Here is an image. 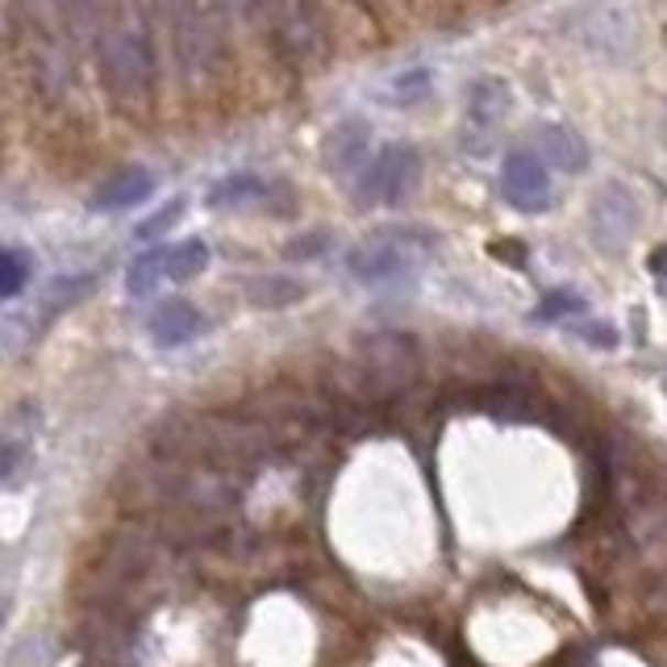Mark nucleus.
Returning a JSON list of instances; mask_svg holds the SVG:
<instances>
[{
	"mask_svg": "<svg viewBox=\"0 0 667 667\" xmlns=\"http://www.w3.org/2000/svg\"><path fill=\"white\" fill-rule=\"evenodd\" d=\"M151 555H155V543L142 531H121L105 543V555H100L97 568V589L100 597H118L125 584H134L142 571L151 568Z\"/></svg>",
	"mask_w": 667,
	"mask_h": 667,
	"instance_id": "6",
	"label": "nucleus"
},
{
	"mask_svg": "<svg viewBox=\"0 0 667 667\" xmlns=\"http://www.w3.org/2000/svg\"><path fill=\"white\" fill-rule=\"evenodd\" d=\"M326 167L338 172V176L363 172L368 167V125H359V121L338 125L330 134V142H326Z\"/></svg>",
	"mask_w": 667,
	"mask_h": 667,
	"instance_id": "11",
	"label": "nucleus"
},
{
	"mask_svg": "<svg viewBox=\"0 0 667 667\" xmlns=\"http://www.w3.org/2000/svg\"><path fill=\"white\" fill-rule=\"evenodd\" d=\"M205 330V317L188 305V300H163L151 314V338L158 347H184Z\"/></svg>",
	"mask_w": 667,
	"mask_h": 667,
	"instance_id": "10",
	"label": "nucleus"
},
{
	"mask_svg": "<svg viewBox=\"0 0 667 667\" xmlns=\"http://www.w3.org/2000/svg\"><path fill=\"white\" fill-rule=\"evenodd\" d=\"M354 372L363 375V389H368L372 401H384V396L405 393L417 380V351H413L409 338H396V334L368 338L363 351H359Z\"/></svg>",
	"mask_w": 667,
	"mask_h": 667,
	"instance_id": "3",
	"label": "nucleus"
},
{
	"mask_svg": "<svg viewBox=\"0 0 667 667\" xmlns=\"http://www.w3.org/2000/svg\"><path fill=\"white\" fill-rule=\"evenodd\" d=\"M179 214H184V200H172L167 209H158L151 221H142V226H138V238H155V234H163V230H172V226L179 221Z\"/></svg>",
	"mask_w": 667,
	"mask_h": 667,
	"instance_id": "17",
	"label": "nucleus"
},
{
	"mask_svg": "<svg viewBox=\"0 0 667 667\" xmlns=\"http://www.w3.org/2000/svg\"><path fill=\"white\" fill-rule=\"evenodd\" d=\"M151 193H155V176L146 167H118L109 179H100V188L92 193V209L97 214L138 209L142 200H151Z\"/></svg>",
	"mask_w": 667,
	"mask_h": 667,
	"instance_id": "9",
	"label": "nucleus"
},
{
	"mask_svg": "<svg viewBox=\"0 0 667 667\" xmlns=\"http://www.w3.org/2000/svg\"><path fill=\"white\" fill-rule=\"evenodd\" d=\"M543 155L555 163V167H568V172H584L589 167V146H584V138L568 130V125H547L543 134Z\"/></svg>",
	"mask_w": 667,
	"mask_h": 667,
	"instance_id": "12",
	"label": "nucleus"
},
{
	"mask_svg": "<svg viewBox=\"0 0 667 667\" xmlns=\"http://www.w3.org/2000/svg\"><path fill=\"white\" fill-rule=\"evenodd\" d=\"M305 293L300 284H293V280H280V275H272V280H259V284H251V300L255 305H267V309H280V305H288V300H296V296Z\"/></svg>",
	"mask_w": 667,
	"mask_h": 667,
	"instance_id": "14",
	"label": "nucleus"
},
{
	"mask_svg": "<svg viewBox=\"0 0 667 667\" xmlns=\"http://www.w3.org/2000/svg\"><path fill=\"white\" fill-rule=\"evenodd\" d=\"M592 238H597V247H605V251H617L630 234H634V226H638V205L630 197L622 184H605L597 197H592Z\"/></svg>",
	"mask_w": 667,
	"mask_h": 667,
	"instance_id": "8",
	"label": "nucleus"
},
{
	"mask_svg": "<svg viewBox=\"0 0 667 667\" xmlns=\"http://www.w3.org/2000/svg\"><path fill=\"white\" fill-rule=\"evenodd\" d=\"M417 176H422L417 151H413L409 142H389L359 172L354 197H359V205H401L417 188Z\"/></svg>",
	"mask_w": 667,
	"mask_h": 667,
	"instance_id": "1",
	"label": "nucleus"
},
{
	"mask_svg": "<svg viewBox=\"0 0 667 667\" xmlns=\"http://www.w3.org/2000/svg\"><path fill=\"white\" fill-rule=\"evenodd\" d=\"M209 263V247L200 238H184V242H172V247H158V251H146L130 263V275H125V288L134 296H146L158 280H193V275L205 272Z\"/></svg>",
	"mask_w": 667,
	"mask_h": 667,
	"instance_id": "4",
	"label": "nucleus"
},
{
	"mask_svg": "<svg viewBox=\"0 0 667 667\" xmlns=\"http://www.w3.org/2000/svg\"><path fill=\"white\" fill-rule=\"evenodd\" d=\"M321 242H326V238H321V234L305 238V242H296V247H288V259H309V255H317V251H321Z\"/></svg>",
	"mask_w": 667,
	"mask_h": 667,
	"instance_id": "18",
	"label": "nucleus"
},
{
	"mask_svg": "<svg viewBox=\"0 0 667 667\" xmlns=\"http://www.w3.org/2000/svg\"><path fill=\"white\" fill-rule=\"evenodd\" d=\"M413 263H417V242L409 234H401V230H384V234L368 238L347 259L351 275L359 284H368V288H380V284H393L401 275H409Z\"/></svg>",
	"mask_w": 667,
	"mask_h": 667,
	"instance_id": "5",
	"label": "nucleus"
},
{
	"mask_svg": "<svg viewBox=\"0 0 667 667\" xmlns=\"http://www.w3.org/2000/svg\"><path fill=\"white\" fill-rule=\"evenodd\" d=\"M105 79L113 84V92L134 100L151 84V42L138 18H121L105 34Z\"/></svg>",
	"mask_w": 667,
	"mask_h": 667,
	"instance_id": "2",
	"label": "nucleus"
},
{
	"mask_svg": "<svg viewBox=\"0 0 667 667\" xmlns=\"http://www.w3.org/2000/svg\"><path fill=\"white\" fill-rule=\"evenodd\" d=\"M267 188H263V179L259 176H230V179H221L217 184L214 193H209V200H214L217 209H226V205H247V200H255V197H263Z\"/></svg>",
	"mask_w": 667,
	"mask_h": 667,
	"instance_id": "13",
	"label": "nucleus"
},
{
	"mask_svg": "<svg viewBox=\"0 0 667 667\" xmlns=\"http://www.w3.org/2000/svg\"><path fill=\"white\" fill-rule=\"evenodd\" d=\"M25 275H30V259L21 255L18 247H9L4 251V284H0V293L4 300H13L21 293V284H25Z\"/></svg>",
	"mask_w": 667,
	"mask_h": 667,
	"instance_id": "16",
	"label": "nucleus"
},
{
	"mask_svg": "<svg viewBox=\"0 0 667 667\" xmlns=\"http://www.w3.org/2000/svg\"><path fill=\"white\" fill-rule=\"evenodd\" d=\"M584 314V300L576 293H550L543 305H538V317L543 321H564V317H580Z\"/></svg>",
	"mask_w": 667,
	"mask_h": 667,
	"instance_id": "15",
	"label": "nucleus"
},
{
	"mask_svg": "<svg viewBox=\"0 0 667 667\" xmlns=\"http://www.w3.org/2000/svg\"><path fill=\"white\" fill-rule=\"evenodd\" d=\"M501 193L522 214H543L550 205V172L534 151H510L501 163Z\"/></svg>",
	"mask_w": 667,
	"mask_h": 667,
	"instance_id": "7",
	"label": "nucleus"
}]
</instances>
